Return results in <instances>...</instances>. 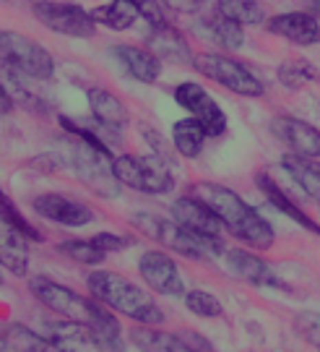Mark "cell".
<instances>
[{
	"mask_svg": "<svg viewBox=\"0 0 320 352\" xmlns=\"http://www.w3.org/2000/svg\"><path fill=\"white\" fill-rule=\"evenodd\" d=\"M190 193L203 201L211 212L222 219V225L232 232L240 243L253 251H268L273 245V227L260 217L245 199H240L232 188L219 183H196Z\"/></svg>",
	"mask_w": 320,
	"mask_h": 352,
	"instance_id": "1",
	"label": "cell"
},
{
	"mask_svg": "<svg viewBox=\"0 0 320 352\" xmlns=\"http://www.w3.org/2000/svg\"><path fill=\"white\" fill-rule=\"evenodd\" d=\"M60 126L73 136V141H71V167L78 175V180L102 199H117L123 183L115 175V167H112L115 157H112L110 146H104L91 131H87L76 120L60 118Z\"/></svg>",
	"mask_w": 320,
	"mask_h": 352,
	"instance_id": "2",
	"label": "cell"
},
{
	"mask_svg": "<svg viewBox=\"0 0 320 352\" xmlns=\"http://www.w3.org/2000/svg\"><path fill=\"white\" fill-rule=\"evenodd\" d=\"M87 285L91 289V295L99 302H104L110 311L128 316L144 327L164 324V314H161L159 305L130 279L120 277L115 272H94V274H89Z\"/></svg>",
	"mask_w": 320,
	"mask_h": 352,
	"instance_id": "3",
	"label": "cell"
},
{
	"mask_svg": "<svg viewBox=\"0 0 320 352\" xmlns=\"http://www.w3.org/2000/svg\"><path fill=\"white\" fill-rule=\"evenodd\" d=\"M130 222L136 227L141 235L157 240L159 245L170 248V251L187 256V258H196V261H209L216 258L219 253H224L222 238H206V235H198L193 230L183 227L174 219H161L157 214H133Z\"/></svg>",
	"mask_w": 320,
	"mask_h": 352,
	"instance_id": "4",
	"label": "cell"
},
{
	"mask_svg": "<svg viewBox=\"0 0 320 352\" xmlns=\"http://www.w3.org/2000/svg\"><path fill=\"white\" fill-rule=\"evenodd\" d=\"M29 289H32V295H34L45 308H49L52 314H58L60 318H65V321L84 324V327H91L99 316L107 311V305L99 302L97 298L89 300L84 295L62 287V285H58V282H52V279H47V277H32L29 279Z\"/></svg>",
	"mask_w": 320,
	"mask_h": 352,
	"instance_id": "5",
	"label": "cell"
},
{
	"mask_svg": "<svg viewBox=\"0 0 320 352\" xmlns=\"http://www.w3.org/2000/svg\"><path fill=\"white\" fill-rule=\"evenodd\" d=\"M0 60L8 63L13 74L49 81L55 76V60L39 42L11 29H0Z\"/></svg>",
	"mask_w": 320,
	"mask_h": 352,
	"instance_id": "6",
	"label": "cell"
},
{
	"mask_svg": "<svg viewBox=\"0 0 320 352\" xmlns=\"http://www.w3.org/2000/svg\"><path fill=\"white\" fill-rule=\"evenodd\" d=\"M115 175L117 180L141 193H170L174 188V177L167 167V160L159 154L138 157V154H120L115 157Z\"/></svg>",
	"mask_w": 320,
	"mask_h": 352,
	"instance_id": "7",
	"label": "cell"
},
{
	"mask_svg": "<svg viewBox=\"0 0 320 352\" xmlns=\"http://www.w3.org/2000/svg\"><path fill=\"white\" fill-rule=\"evenodd\" d=\"M193 65H196L198 74H203L206 78L216 81L219 87L229 89L240 97H263L266 94L263 81L250 68L237 63L234 58L216 55V52H201L193 58Z\"/></svg>",
	"mask_w": 320,
	"mask_h": 352,
	"instance_id": "8",
	"label": "cell"
},
{
	"mask_svg": "<svg viewBox=\"0 0 320 352\" xmlns=\"http://www.w3.org/2000/svg\"><path fill=\"white\" fill-rule=\"evenodd\" d=\"M34 19L42 26H47L49 32L62 34V37L89 39L97 32V21L91 19V13L84 11L76 3H58V0H42L34 3Z\"/></svg>",
	"mask_w": 320,
	"mask_h": 352,
	"instance_id": "9",
	"label": "cell"
},
{
	"mask_svg": "<svg viewBox=\"0 0 320 352\" xmlns=\"http://www.w3.org/2000/svg\"><path fill=\"white\" fill-rule=\"evenodd\" d=\"M174 100L206 128L209 139H219L227 133V115L222 113V107L214 102V97L201 84H193V81L180 84L174 89Z\"/></svg>",
	"mask_w": 320,
	"mask_h": 352,
	"instance_id": "10",
	"label": "cell"
},
{
	"mask_svg": "<svg viewBox=\"0 0 320 352\" xmlns=\"http://www.w3.org/2000/svg\"><path fill=\"white\" fill-rule=\"evenodd\" d=\"M271 131L297 157H308V160L320 157V131L315 126H310L299 118H292V115H279L271 120Z\"/></svg>",
	"mask_w": 320,
	"mask_h": 352,
	"instance_id": "11",
	"label": "cell"
},
{
	"mask_svg": "<svg viewBox=\"0 0 320 352\" xmlns=\"http://www.w3.org/2000/svg\"><path fill=\"white\" fill-rule=\"evenodd\" d=\"M138 272L146 282L148 287L159 295H167V298H177L185 292L183 277L177 272V264L167 253L161 251H146L138 261Z\"/></svg>",
	"mask_w": 320,
	"mask_h": 352,
	"instance_id": "12",
	"label": "cell"
},
{
	"mask_svg": "<svg viewBox=\"0 0 320 352\" xmlns=\"http://www.w3.org/2000/svg\"><path fill=\"white\" fill-rule=\"evenodd\" d=\"M32 206H34V212L39 217H45L49 222H58L62 227H84L89 222H94V212L89 209L87 204L68 199V196H60V193L37 196L32 201Z\"/></svg>",
	"mask_w": 320,
	"mask_h": 352,
	"instance_id": "13",
	"label": "cell"
},
{
	"mask_svg": "<svg viewBox=\"0 0 320 352\" xmlns=\"http://www.w3.org/2000/svg\"><path fill=\"white\" fill-rule=\"evenodd\" d=\"M146 45H148V50L154 52L159 60H164V63L187 65V63H193V58H196L193 50H190V45H187V39H185L174 26L167 24V21H164V24H154L148 29Z\"/></svg>",
	"mask_w": 320,
	"mask_h": 352,
	"instance_id": "14",
	"label": "cell"
},
{
	"mask_svg": "<svg viewBox=\"0 0 320 352\" xmlns=\"http://www.w3.org/2000/svg\"><path fill=\"white\" fill-rule=\"evenodd\" d=\"M268 32L282 39H289L299 47H310L320 42V24L318 19H312L308 11H292V13H279L266 21Z\"/></svg>",
	"mask_w": 320,
	"mask_h": 352,
	"instance_id": "15",
	"label": "cell"
},
{
	"mask_svg": "<svg viewBox=\"0 0 320 352\" xmlns=\"http://www.w3.org/2000/svg\"><path fill=\"white\" fill-rule=\"evenodd\" d=\"M172 217L174 222H180L183 227L193 230L198 235L206 238H222V219L211 212L203 201H198L196 196H183L172 204Z\"/></svg>",
	"mask_w": 320,
	"mask_h": 352,
	"instance_id": "16",
	"label": "cell"
},
{
	"mask_svg": "<svg viewBox=\"0 0 320 352\" xmlns=\"http://www.w3.org/2000/svg\"><path fill=\"white\" fill-rule=\"evenodd\" d=\"M227 266L232 269L240 279H245L253 287H279L284 289L282 279L273 274V269L258 253L245 251V248H229L227 251Z\"/></svg>",
	"mask_w": 320,
	"mask_h": 352,
	"instance_id": "17",
	"label": "cell"
},
{
	"mask_svg": "<svg viewBox=\"0 0 320 352\" xmlns=\"http://www.w3.org/2000/svg\"><path fill=\"white\" fill-rule=\"evenodd\" d=\"M26 235H21L16 227L0 214V266L11 272L13 277H26L29 272V248Z\"/></svg>",
	"mask_w": 320,
	"mask_h": 352,
	"instance_id": "18",
	"label": "cell"
},
{
	"mask_svg": "<svg viewBox=\"0 0 320 352\" xmlns=\"http://www.w3.org/2000/svg\"><path fill=\"white\" fill-rule=\"evenodd\" d=\"M115 58L123 63V68L141 84H154L161 74V60L151 50H141L133 45H115Z\"/></svg>",
	"mask_w": 320,
	"mask_h": 352,
	"instance_id": "19",
	"label": "cell"
},
{
	"mask_svg": "<svg viewBox=\"0 0 320 352\" xmlns=\"http://www.w3.org/2000/svg\"><path fill=\"white\" fill-rule=\"evenodd\" d=\"M255 183H258V188L263 190V196L268 199V204H271L273 209H279L282 214H286L289 219H295L299 227H305V230H310V232L320 235L318 222H312V219H310V214L302 212V209L295 204V199H292V196H289V193H286V190H284L271 175L260 173V175H255Z\"/></svg>",
	"mask_w": 320,
	"mask_h": 352,
	"instance_id": "20",
	"label": "cell"
},
{
	"mask_svg": "<svg viewBox=\"0 0 320 352\" xmlns=\"http://www.w3.org/2000/svg\"><path fill=\"white\" fill-rule=\"evenodd\" d=\"M47 340L58 352H89V347H94L89 327L76 321H49Z\"/></svg>",
	"mask_w": 320,
	"mask_h": 352,
	"instance_id": "21",
	"label": "cell"
},
{
	"mask_svg": "<svg viewBox=\"0 0 320 352\" xmlns=\"http://www.w3.org/2000/svg\"><path fill=\"white\" fill-rule=\"evenodd\" d=\"M87 100H89V107H91V115H94V120L99 123H104V126H112V128H123L125 120H128V110H125V104L112 91L102 87H94L87 91Z\"/></svg>",
	"mask_w": 320,
	"mask_h": 352,
	"instance_id": "22",
	"label": "cell"
},
{
	"mask_svg": "<svg viewBox=\"0 0 320 352\" xmlns=\"http://www.w3.org/2000/svg\"><path fill=\"white\" fill-rule=\"evenodd\" d=\"M130 340L141 352H193L180 334L159 331L154 327H136L130 331Z\"/></svg>",
	"mask_w": 320,
	"mask_h": 352,
	"instance_id": "23",
	"label": "cell"
},
{
	"mask_svg": "<svg viewBox=\"0 0 320 352\" xmlns=\"http://www.w3.org/2000/svg\"><path fill=\"white\" fill-rule=\"evenodd\" d=\"M206 139H209V133L196 118H185V120H177L172 126V144L177 154H183L185 160H196L203 151Z\"/></svg>",
	"mask_w": 320,
	"mask_h": 352,
	"instance_id": "24",
	"label": "cell"
},
{
	"mask_svg": "<svg viewBox=\"0 0 320 352\" xmlns=\"http://www.w3.org/2000/svg\"><path fill=\"white\" fill-rule=\"evenodd\" d=\"M282 164H284V170L292 175V180L308 193L310 199L320 201V162L292 154V157H284Z\"/></svg>",
	"mask_w": 320,
	"mask_h": 352,
	"instance_id": "25",
	"label": "cell"
},
{
	"mask_svg": "<svg viewBox=\"0 0 320 352\" xmlns=\"http://www.w3.org/2000/svg\"><path fill=\"white\" fill-rule=\"evenodd\" d=\"M89 334H91V344H94L99 352H125L123 331H120V324H117V318L112 316L110 308L89 327Z\"/></svg>",
	"mask_w": 320,
	"mask_h": 352,
	"instance_id": "26",
	"label": "cell"
},
{
	"mask_svg": "<svg viewBox=\"0 0 320 352\" xmlns=\"http://www.w3.org/2000/svg\"><path fill=\"white\" fill-rule=\"evenodd\" d=\"M89 13H91V19H94L97 24L110 26L115 32L130 29V26L136 24L138 16H141L130 0H112L107 6H99V8H94V11H89Z\"/></svg>",
	"mask_w": 320,
	"mask_h": 352,
	"instance_id": "27",
	"label": "cell"
},
{
	"mask_svg": "<svg viewBox=\"0 0 320 352\" xmlns=\"http://www.w3.org/2000/svg\"><path fill=\"white\" fill-rule=\"evenodd\" d=\"M206 29V37L211 42H216L219 47L224 50H237V47H242V42H245V32H242V24H237L232 19H227L222 13H214L209 21L203 24Z\"/></svg>",
	"mask_w": 320,
	"mask_h": 352,
	"instance_id": "28",
	"label": "cell"
},
{
	"mask_svg": "<svg viewBox=\"0 0 320 352\" xmlns=\"http://www.w3.org/2000/svg\"><path fill=\"white\" fill-rule=\"evenodd\" d=\"M3 337L8 342V350H13V352H47L49 350L47 337H42V334L32 331V329L24 327V324H16V321L3 327Z\"/></svg>",
	"mask_w": 320,
	"mask_h": 352,
	"instance_id": "29",
	"label": "cell"
},
{
	"mask_svg": "<svg viewBox=\"0 0 320 352\" xmlns=\"http://www.w3.org/2000/svg\"><path fill=\"white\" fill-rule=\"evenodd\" d=\"M216 13H222L242 26L266 21V11L258 0H216Z\"/></svg>",
	"mask_w": 320,
	"mask_h": 352,
	"instance_id": "30",
	"label": "cell"
},
{
	"mask_svg": "<svg viewBox=\"0 0 320 352\" xmlns=\"http://www.w3.org/2000/svg\"><path fill=\"white\" fill-rule=\"evenodd\" d=\"M279 81L286 89H302L318 81V68L308 60H286L279 65Z\"/></svg>",
	"mask_w": 320,
	"mask_h": 352,
	"instance_id": "31",
	"label": "cell"
},
{
	"mask_svg": "<svg viewBox=\"0 0 320 352\" xmlns=\"http://www.w3.org/2000/svg\"><path fill=\"white\" fill-rule=\"evenodd\" d=\"M60 251L65 256H71L73 261L78 264H87V266H97L107 258V251H102L94 240H65L60 243Z\"/></svg>",
	"mask_w": 320,
	"mask_h": 352,
	"instance_id": "32",
	"label": "cell"
},
{
	"mask_svg": "<svg viewBox=\"0 0 320 352\" xmlns=\"http://www.w3.org/2000/svg\"><path fill=\"white\" fill-rule=\"evenodd\" d=\"M185 305H187L190 314L201 316V318H219V316L224 314L219 298L211 295V292H203V289L187 292V295H185Z\"/></svg>",
	"mask_w": 320,
	"mask_h": 352,
	"instance_id": "33",
	"label": "cell"
},
{
	"mask_svg": "<svg viewBox=\"0 0 320 352\" xmlns=\"http://www.w3.org/2000/svg\"><path fill=\"white\" fill-rule=\"evenodd\" d=\"M0 214L11 222L21 235H26L29 240H34V243H42V232H39L37 227H32L29 222H26L24 217H21V212L16 209V204L11 201V196H5L3 190H0Z\"/></svg>",
	"mask_w": 320,
	"mask_h": 352,
	"instance_id": "34",
	"label": "cell"
},
{
	"mask_svg": "<svg viewBox=\"0 0 320 352\" xmlns=\"http://www.w3.org/2000/svg\"><path fill=\"white\" fill-rule=\"evenodd\" d=\"M295 329L302 340L310 342V344H315L320 350V314H315V311L299 314L295 318Z\"/></svg>",
	"mask_w": 320,
	"mask_h": 352,
	"instance_id": "35",
	"label": "cell"
},
{
	"mask_svg": "<svg viewBox=\"0 0 320 352\" xmlns=\"http://www.w3.org/2000/svg\"><path fill=\"white\" fill-rule=\"evenodd\" d=\"M94 243H97L102 251H123V248H130L136 240L133 238H123V235H112V232H99V235H94Z\"/></svg>",
	"mask_w": 320,
	"mask_h": 352,
	"instance_id": "36",
	"label": "cell"
},
{
	"mask_svg": "<svg viewBox=\"0 0 320 352\" xmlns=\"http://www.w3.org/2000/svg\"><path fill=\"white\" fill-rule=\"evenodd\" d=\"M133 6H136V11L146 19L148 24H164V13H161V6L159 0H130Z\"/></svg>",
	"mask_w": 320,
	"mask_h": 352,
	"instance_id": "37",
	"label": "cell"
},
{
	"mask_svg": "<svg viewBox=\"0 0 320 352\" xmlns=\"http://www.w3.org/2000/svg\"><path fill=\"white\" fill-rule=\"evenodd\" d=\"M180 337H183V342L190 347L193 352H214V347H211V342L206 340V337H201L198 331H180Z\"/></svg>",
	"mask_w": 320,
	"mask_h": 352,
	"instance_id": "38",
	"label": "cell"
},
{
	"mask_svg": "<svg viewBox=\"0 0 320 352\" xmlns=\"http://www.w3.org/2000/svg\"><path fill=\"white\" fill-rule=\"evenodd\" d=\"M159 3H164L167 8H172L177 13H196L203 6V0H159Z\"/></svg>",
	"mask_w": 320,
	"mask_h": 352,
	"instance_id": "39",
	"label": "cell"
},
{
	"mask_svg": "<svg viewBox=\"0 0 320 352\" xmlns=\"http://www.w3.org/2000/svg\"><path fill=\"white\" fill-rule=\"evenodd\" d=\"M13 110V100H11V91L0 84V115H8Z\"/></svg>",
	"mask_w": 320,
	"mask_h": 352,
	"instance_id": "40",
	"label": "cell"
},
{
	"mask_svg": "<svg viewBox=\"0 0 320 352\" xmlns=\"http://www.w3.org/2000/svg\"><path fill=\"white\" fill-rule=\"evenodd\" d=\"M305 3H308V13L312 19H318L320 24V0H305Z\"/></svg>",
	"mask_w": 320,
	"mask_h": 352,
	"instance_id": "41",
	"label": "cell"
},
{
	"mask_svg": "<svg viewBox=\"0 0 320 352\" xmlns=\"http://www.w3.org/2000/svg\"><path fill=\"white\" fill-rule=\"evenodd\" d=\"M8 350V342H5V337H0V352Z\"/></svg>",
	"mask_w": 320,
	"mask_h": 352,
	"instance_id": "42",
	"label": "cell"
},
{
	"mask_svg": "<svg viewBox=\"0 0 320 352\" xmlns=\"http://www.w3.org/2000/svg\"><path fill=\"white\" fill-rule=\"evenodd\" d=\"M0 285H3V274H0Z\"/></svg>",
	"mask_w": 320,
	"mask_h": 352,
	"instance_id": "43",
	"label": "cell"
},
{
	"mask_svg": "<svg viewBox=\"0 0 320 352\" xmlns=\"http://www.w3.org/2000/svg\"><path fill=\"white\" fill-rule=\"evenodd\" d=\"M318 352H320V350H318Z\"/></svg>",
	"mask_w": 320,
	"mask_h": 352,
	"instance_id": "44",
	"label": "cell"
}]
</instances>
